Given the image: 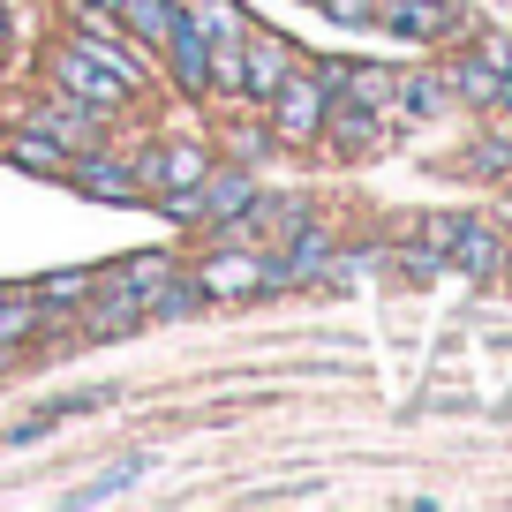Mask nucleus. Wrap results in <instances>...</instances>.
Instances as JSON below:
<instances>
[{
	"instance_id": "412c9836",
	"label": "nucleus",
	"mask_w": 512,
	"mask_h": 512,
	"mask_svg": "<svg viewBox=\"0 0 512 512\" xmlns=\"http://www.w3.org/2000/svg\"><path fill=\"white\" fill-rule=\"evenodd\" d=\"M505 113H512V68H505Z\"/></svg>"
},
{
	"instance_id": "6ab92c4d",
	"label": "nucleus",
	"mask_w": 512,
	"mask_h": 512,
	"mask_svg": "<svg viewBox=\"0 0 512 512\" xmlns=\"http://www.w3.org/2000/svg\"><path fill=\"white\" fill-rule=\"evenodd\" d=\"M475 53L497 68V76H505V68H512V31H482V38H475Z\"/></svg>"
},
{
	"instance_id": "f8f14e48",
	"label": "nucleus",
	"mask_w": 512,
	"mask_h": 512,
	"mask_svg": "<svg viewBox=\"0 0 512 512\" xmlns=\"http://www.w3.org/2000/svg\"><path fill=\"white\" fill-rule=\"evenodd\" d=\"M0 159L31 166V174H68V151L53 144L46 128H31V121H16V128H8V136H0Z\"/></svg>"
},
{
	"instance_id": "a211bd4d",
	"label": "nucleus",
	"mask_w": 512,
	"mask_h": 512,
	"mask_svg": "<svg viewBox=\"0 0 512 512\" xmlns=\"http://www.w3.org/2000/svg\"><path fill=\"white\" fill-rule=\"evenodd\" d=\"M189 16L204 23V38H241V31H249V16H234V8H226V0H196Z\"/></svg>"
},
{
	"instance_id": "dca6fc26",
	"label": "nucleus",
	"mask_w": 512,
	"mask_h": 512,
	"mask_svg": "<svg viewBox=\"0 0 512 512\" xmlns=\"http://www.w3.org/2000/svg\"><path fill=\"white\" fill-rule=\"evenodd\" d=\"M38 309L46 317H61V309H83V294H91V272H53V279H38Z\"/></svg>"
},
{
	"instance_id": "f3484780",
	"label": "nucleus",
	"mask_w": 512,
	"mask_h": 512,
	"mask_svg": "<svg viewBox=\"0 0 512 512\" xmlns=\"http://www.w3.org/2000/svg\"><path fill=\"white\" fill-rule=\"evenodd\" d=\"M392 106H400L407 121H430V113L445 106V83H437V76H400V91H392Z\"/></svg>"
},
{
	"instance_id": "1a4fd4ad",
	"label": "nucleus",
	"mask_w": 512,
	"mask_h": 512,
	"mask_svg": "<svg viewBox=\"0 0 512 512\" xmlns=\"http://www.w3.org/2000/svg\"><path fill=\"white\" fill-rule=\"evenodd\" d=\"M166 83L174 91H189V98H204L211 91V38H204V23L181 8V23H174V38H166Z\"/></svg>"
},
{
	"instance_id": "6e6552de",
	"label": "nucleus",
	"mask_w": 512,
	"mask_h": 512,
	"mask_svg": "<svg viewBox=\"0 0 512 512\" xmlns=\"http://www.w3.org/2000/svg\"><path fill=\"white\" fill-rule=\"evenodd\" d=\"M61 181H76L83 196H98V204H144V174H136V166H121V159H106V151H76V159H68V174Z\"/></svg>"
},
{
	"instance_id": "f257e3e1",
	"label": "nucleus",
	"mask_w": 512,
	"mask_h": 512,
	"mask_svg": "<svg viewBox=\"0 0 512 512\" xmlns=\"http://www.w3.org/2000/svg\"><path fill=\"white\" fill-rule=\"evenodd\" d=\"M46 83L53 91H68V98H83V106H98V113H121L128 98H136V83L121 76V68L106 61V53H91L76 31L53 46V61H46Z\"/></svg>"
},
{
	"instance_id": "5701e85b",
	"label": "nucleus",
	"mask_w": 512,
	"mask_h": 512,
	"mask_svg": "<svg viewBox=\"0 0 512 512\" xmlns=\"http://www.w3.org/2000/svg\"><path fill=\"white\" fill-rule=\"evenodd\" d=\"M505 226H512V196H505Z\"/></svg>"
},
{
	"instance_id": "20e7f679",
	"label": "nucleus",
	"mask_w": 512,
	"mask_h": 512,
	"mask_svg": "<svg viewBox=\"0 0 512 512\" xmlns=\"http://www.w3.org/2000/svg\"><path fill=\"white\" fill-rule=\"evenodd\" d=\"M23 121H31V128H46L53 144H61L68 159H76V151H91L98 136H106V121H113V113H98V106H83V98H68V91H53V83H46V98H38V106L23 113Z\"/></svg>"
},
{
	"instance_id": "4be33fe9",
	"label": "nucleus",
	"mask_w": 512,
	"mask_h": 512,
	"mask_svg": "<svg viewBox=\"0 0 512 512\" xmlns=\"http://www.w3.org/2000/svg\"><path fill=\"white\" fill-rule=\"evenodd\" d=\"M91 8H113V16H121V0H91Z\"/></svg>"
},
{
	"instance_id": "423d86ee",
	"label": "nucleus",
	"mask_w": 512,
	"mask_h": 512,
	"mask_svg": "<svg viewBox=\"0 0 512 512\" xmlns=\"http://www.w3.org/2000/svg\"><path fill=\"white\" fill-rule=\"evenodd\" d=\"M294 68H302V61H294V46H287L279 31H256V23L241 31V98H256V106H264V98H272Z\"/></svg>"
},
{
	"instance_id": "f03ea898",
	"label": "nucleus",
	"mask_w": 512,
	"mask_h": 512,
	"mask_svg": "<svg viewBox=\"0 0 512 512\" xmlns=\"http://www.w3.org/2000/svg\"><path fill=\"white\" fill-rule=\"evenodd\" d=\"M377 31H392L400 46H452L467 31V8L460 0H377Z\"/></svg>"
},
{
	"instance_id": "ddd939ff",
	"label": "nucleus",
	"mask_w": 512,
	"mask_h": 512,
	"mask_svg": "<svg viewBox=\"0 0 512 512\" xmlns=\"http://www.w3.org/2000/svg\"><path fill=\"white\" fill-rule=\"evenodd\" d=\"M121 23L144 53H159L166 38H174V23H181V0H121Z\"/></svg>"
},
{
	"instance_id": "39448f33",
	"label": "nucleus",
	"mask_w": 512,
	"mask_h": 512,
	"mask_svg": "<svg viewBox=\"0 0 512 512\" xmlns=\"http://www.w3.org/2000/svg\"><path fill=\"white\" fill-rule=\"evenodd\" d=\"M264 287H287V279H279V264L249 256L241 241H234V249H219L204 272H196V294H226V302H249V294H264Z\"/></svg>"
},
{
	"instance_id": "aec40b11",
	"label": "nucleus",
	"mask_w": 512,
	"mask_h": 512,
	"mask_svg": "<svg viewBox=\"0 0 512 512\" xmlns=\"http://www.w3.org/2000/svg\"><path fill=\"white\" fill-rule=\"evenodd\" d=\"M16 46V0H0V53Z\"/></svg>"
},
{
	"instance_id": "9b49d317",
	"label": "nucleus",
	"mask_w": 512,
	"mask_h": 512,
	"mask_svg": "<svg viewBox=\"0 0 512 512\" xmlns=\"http://www.w3.org/2000/svg\"><path fill=\"white\" fill-rule=\"evenodd\" d=\"M249 204H256V181L241 166H211L204 174V226H234Z\"/></svg>"
},
{
	"instance_id": "4468645a",
	"label": "nucleus",
	"mask_w": 512,
	"mask_h": 512,
	"mask_svg": "<svg viewBox=\"0 0 512 512\" xmlns=\"http://www.w3.org/2000/svg\"><path fill=\"white\" fill-rule=\"evenodd\" d=\"M38 324H46V309H38L31 287H0V347L23 354V347L38 339Z\"/></svg>"
},
{
	"instance_id": "7ed1b4c3",
	"label": "nucleus",
	"mask_w": 512,
	"mask_h": 512,
	"mask_svg": "<svg viewBox=\"0 0 512 512\" xmlns=\"http://www.w3.org/2000/svg\"><path fill=\"white\" fill-rule=\"evenodd\" d=\"M264 106H272V136H279V144H317L324 113H332V91H324V76H302V68H294Z\"/></svg>"
},
{
	"instance_id": "0eeeda50",
	"label": "nucleus",
	"mask_w": 512,
	"mask_h": 512,
	"mask_svg": "<svg viewBox=\"0 0 512 512\" xmlns=\"http://www.w3.org/2000/svg\"><path fill=\"white\" fill-rule=\"evenodd\" d=\"M211 151L204 144H159V151H144V196H189V189H204V174H211Z\"/></svg>"
},
{
	"instance_id": "9d476101",
	"label": "nucleus",
	"mask_w": 512,
	"mask_h": 512,
	"mask_svg": "<svg viewBox=\"0 0 512 512\" xmlns=\"http://www.w3.org/2000/svg\"><path fill=\"white\" fill-rule=\"evenodd\" d=\"M136 324H144V294L128 287V279H113L106 294H83V332L91 339H121Z\"/></svg>"
},
{
	"instance_id": "2eb2a0df",
	"label": "nucleus",
	"mask_w": 512,
	"mask_h": 512,
	"mask_svg": "<svg viewBox=\"0 0 512 512\" xmlns=\"http://www.w3.org/2000/svg\"><path fill=\"white\" fill-rule=\"evenodd\" d=\"M445 91H460V98H467V106H475V113L505 106V76H497V68L482 61V53H467V61L452 68V83H445Z\"/></svg>"
}]
</instances>
